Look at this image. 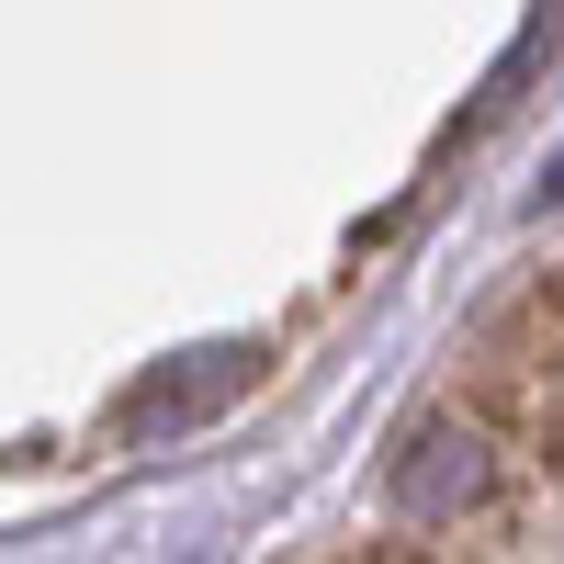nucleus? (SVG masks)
I'll return each mask as SVG.
<instances>
[{
	"label": "nucleus",
	"mask_w": 564,
	"mask_h": 564,
	"mask_svg": "<svg viewBox=\"0 0 564 564\" xmlns=\"http://www.w3.org/2000/svg\"><path fill=\"white\" fill-rule=\"evenodd\" d=\"M384 508L406 531H497L508 520V441L475 406H441L384 452Z\"/></svg>",
	"instance_id": "1"
}]
</instances>
